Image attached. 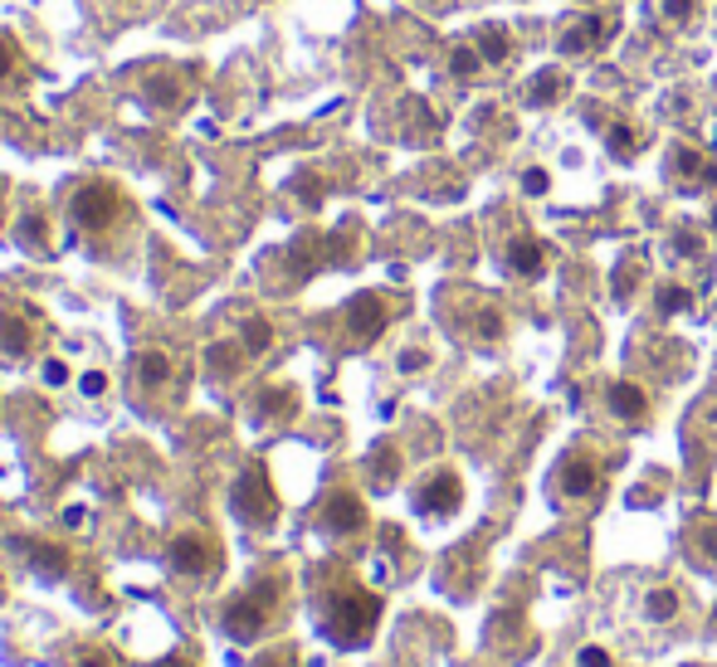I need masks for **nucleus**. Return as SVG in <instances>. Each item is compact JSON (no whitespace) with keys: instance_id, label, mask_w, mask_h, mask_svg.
Returning a JSON list of instances; mask_svg holds the SVG:
<instances>
[{"instance_id":"a211bd4d","label":"nucleus","mask_w":717,"mask_h":667,"mask_svg":"<svg viewBox=\"0 0 717 667\" xmlns=\"http://www.w3.org/2000/svg\"><path fill=\"white\" fill-rule=\"evenodd\" d=\"M507 268H513L517 278H537L547 268V248L537 244V239H513V244H507Z\"/></svg>"},{"instance_id":"b1692460","label":"nucleus","mask_w":717,"mask_h":667,"mask_svg":"<svg viewBox=\"0 0 717 667\" xmlns=\"http://www.w3.org/2000/svg\"><path fill=\"white\" fill-rule=\"evenodd\" d=\"M239 341H244L249 356H264V351L274 347V322H268V317H249L244 331H239Z\"/></svg>"},{"instance_id":"20e7f679","label":"nucleus","mask_w":717,"mask_h":667,"mask_svg":"<svg viewBox=\"0 0 717 667\" xmlns=\"http://www.w3.org/2000/svg\"><path fill=\"white\" fill-rule=\"evenodd\" d=\"M166 566H171V575L205 585V580L225 566V550L205 526H181V531H171V541H166Z\"/></svg>"},{"instance_id":"72a5a7b5","label":"nucleus","mask_w":717,"mask_h":667,"mask_svg":"<svg viewBox=\"0 0 717 667\" xmlns=\"http://www.w3.org/2000/svg\"><path fill=\"white\" fill-rule=\"evenodd\" d=\"M79 395H83V400H98V395H108V371H83L79 375Z\"/></svg>"},{"instance_id":"6e6552de","label":"nucleus","mask_w":717,"mask_h":667,"mask_svg":"<svg viewBox=\"0 0 717 667\" xmlns=\"http://www.w3.org/2000/svg\"><path fill=\"white\" fill-rule=\"evenodd\" d=\"M10 550L25 556V566L35 570L39 580H69V570H74V550L59 546V541H45V536H10Z\"/></svg>"},{"instance_id":"f3484780","label":"nucleus","mask_w":717,"mask_h":667,"mask_svg":"<svg viewBox=\"0 0 717 667\" xmlns=\"http://www.w3.org/2000/svg\"><path fill=\"white\" fill-rule=\"evenodd\" d=\"M600 39H606V20L581 15L566 25V35H557V54H586V49H596Z\"/></svg>"},{"instance_id":"39448f33","label":"nucleus","mask_w":717,"mask_h":667,"mask_svg":"<svg viewBox=\"0 0 717 667\" xmlns=\"http://www.w3.org/2000/svg\"><path fill=\"white\" fill-rule=\"evenodd\" d=\"M230 512L249 531H268L278 521V493H274V477L264 473V463L239 468V477L230 483Z\"/></svg>"},{"instance_id":"f704fd0d","label":"nucleus","mask_w":717,"mask_h":667,"mask_svg":"<svg viewBox=\"0 0 717 667\" xmlns=\"http://www.w3.org/2000/svg\"><path fill=\"white\" fill-rule=\"evenodd\" d=\"M474 331H478L483 341H498V337H503V317H498L493 307H483V312L474 317Z\"/></svg>"},{"instance_id":"cd10ccee","label":"nucleus","mask_w":717,"mask_h":667,"mask_svg":"<svg viewBox=\"0 0 717 667\" xmlns=\"http://www.w3.org/2000/svg\"><path fill=\"white\" fill-rule=\"evenodd\" d=\"M69 667H122V663H118V653H112V648H103V643H88V648L74 653V663H69Z\"/></svg>"},{"instance_id":"4be33fe9","label":"nucleus","mask_w":717,"mask_h":667,"mask_svg":"<svg viewBox=\"0 0 717 667\" xmlns=\"http://www.w3.org/2000/svg\"><path fill=\"white\" fill-rule=\"evenodd\" d=\"M561 88H566V78H561L557 69H542V74H537V78L523 88V98H527V108H547V102H552Z\"/></svg>"},{"instance_id":"a878e982","label":"nucleus","mask_w":717,"mask_h":667,"mask_svg":"<svg viewBox=\"0 0 717 667\" xmlns=\"http://www.w3.org/2000/svg\"><path fill=\"white\" fill-rule=\"evenodd\" d=\"M478 54H483V64H503L507 59V35H503V25H483L478 29Z\"/></svg>"},{"instance_id":"f257e3e1","label":"nucleus","mask_w":717,"mask_h":667,"mask_svg":"<svg viewBox=\"0 0 717 667\" xmlns=\"http://www.w3.org/2000/svg\"><path fill=\"white\" fill-rule=\"evenodd\" d=\"M59 201H64V225L74 234V244H88V248L112 244L132 225L128 191L118 181H108V175H74V181H64Z\"/></svg>"},{"instance_id":"dca6fc26","label":"nucleus","mask_w":717,"mask_h":667,"mask_svg":"<svg viewBox=\"0 0 717 667\" xmlns=\"http://www.w3.org/2000/svg\"><path fill=\"white\" fill-rule=\"evenodd\" d=\"M244 361H254V356L244 351V341H239V337H230V341H211V347H205V371H211L215 380H235Z\"/></svg>"},{"instance_id":"1a4fd4ad","label":"nucleus","mask_w":717,"mask_h":667,"mask_svg":"<svg viewBox=\"0 0 717 667\" xmlns=\"http://www.w3.org/2000/svg\"><path fill=\"white\" fill-rule=\"evenodd\" d=\"M318 526L327 531V536H357V531L367 526V502H361L357 493H347V487H337V493L322 497Z\"/></svg>"},{"instance_id":"bb28decb","label":"nucleus","mask_w":717,"mask_h":667,"mask_svg":"<svg viewBox=\"0 0 717 667\" xmlns=\"http://www.w3.org/2000/svg\"><path fill=\"white\" fill-rule=\"evenodd\" d=\"M673 614H679V590H654L649 599H644V619L669 623Z\"/></svg>"},{"instance_id":"423d86ee","label":"nucleus","mask_w":717,"mask_h":667,"mask_svg":"<svg viewBox=\"0 0 717 667\" xmlns=\"http://www.w3.org/2000/svg\"><path fill=\"white\" fill-rule=\"evenodd\" d=\"M49 341V322L35 307H0V366H29Z\"/></svg>"},{"instance_id":"473e14b6","label":"nucleus","mask_w":717,"mask_h":667,"mask_svg":"<svg viewBox=\"0 0 717 667\" xmlns=\"http://www.w3.org/2000/svg\"><path fill=\"white\" fill-rule=\"evenodd\" d=\"M39 375H45V385H49V390H64V385L74 380V371H69V361H55V356H49L45 366H39Z\"/></svg>"},{"instance_id":"ea45409f","label":"nucleus","mask_w":717,"mask_h":667,"mask_svg":"<svg viewBox=\"0 0 717 667\" xmlns=\"http://www.w3.org/2000/svg\"><path fill=\"white\" fill-rule=\"evenodd\" d=\"M581 667H610L606 648H581Z\"/></svg>"},{"instance_id":"e433bc0d","label":"nucleus","mask_w":717,"mask_h":667,"mask_svg":"<svg viewBox=\"0 0 717 667\" xmlns=\"http://www.w3.org/2000/svg\"><path fill=\"white\" fill-rule=\"evenodd\" d=\"M523 191H527V195H547V171H542V166L523 171Z\"/></svg>"},{"instance_id":"393cba45","label":"nucleus","mask_w":717,"mask_h":667,"mask_svg":"<svg viewBox=\"0 0 717 667\" xmlns=\"http://www.w3.org/2000/svg\"><path fill=\"white\" fill-rule=\"evenodd\" d=\"M371 483H377L381 487V493H386V487L391 483H396V473H401V458H396V448H391V444H381L377 448V453H371Z\"/></svg>"},{"instance_id":"f8f14e48","label":"nucleus","mask_w":717,"mask_h":667,"mask_svg":"<svg viewBox=\"0 0 717 667\" xmlns=\"http://www.w3.org/2000/svg\"><path fill=\"white\" fill-rule=\"evenodd\" d=\"M15 244H20V254H29V258H55V229H49V215L39 210V205L20 210Z\"/></svg>"},{"instance_id":"58836bf2","label":"nucleus","mask_w":717,"mask_h":667,"mask_svg":"<svg viewBox=\"0 0 717 667\" xmlns=\"http://www.w3.org/2000/svg\"><path fill=\"white\" fill-rule=\"evenodd\" d=\"M698 550H703V556H713V560H717V521H708V526L698 531Z\"/></svg>"},{"instance_id":"7ed1b4c3","label":"nucleus","mask_w":717,"mask_h":667,"mask_svg":"<svg viewBox=\"0 0 717 667\" xmlns=\"http://www.w3.org/2000/svg\"><path fill=\"white\" fill-rule=\"evenodd\" d=\"M278 614H284V575H259L225 599L220 633L230 643H259L268 629H274Z\"/></svg>"},{"instance_id":"79ce46f5","label":"nucleus","mask_w":717,"mask_h":667,"mask_svg":"<svg viewBox=\"0 0 717 667\" xmlns=\"http://www.w3.org/2000/svg\"><path fill=\"white\" fill-rule=\"evenodd\" d=\"M0 599H5V575H0Z\"/></svg>"},{"instance_id":"2eb2a0df","label":"nucleus","mask_w":717,"mask_h":667,"mask_svg":"<svg viewBox=\"0 0 717 667\" xmlns=\"http://www.w3.org/2000/svg\"><path fill=\"white\" fill-rule=\"evenodd\" d=\"M669 171L683 181V191H698V185H717V166L703 161L693 147H673L669 156Z\"/></svg>"},{"instance_id":"7c9ffc66","label":"nucleus","mask_w":717,"mask_h":667,"mask_svg":"<svg viewBox=\"0 0 717 667\" xmlns=\"http://www.w3.org/2000/svg\"><path fill=\"white\" fill-rule=\"evenodd\" d=\"M450 69H454V78H474L478 69H483V54H478V49H454Z\"/></svg>"},{"instance_id":"2f4dec72","label":"nucleus","mask_w":717,"mask_h":667,"mask_svg":"<svg viewBox=\"0 0 717 667\" xmlns=\"http://www.w3.org/2000/svg\"><path fill=\"white\" fill-rule=\"evenodd\" d=\"M669 254H679V258H698V254H703V239L693 234V229H673Z\"/></svg>"},{"instance_id":"5701e85b","label":"nucleus","mask_w":717,"mask_h":667,"mask_svg":"<svg viewBox=\"0 0 717 667\" xmlns=\"http://www.w3.org/2000/svg\"><path fill=\"white\" fill-rule=\"evenodd\" d=\"M606 147H610L616 161H630V156L640 151V132L630 128V122H610V128H606Z\"/></svg>"},{"instance_id":"c9c22d12","label":"nucleus","mask_w":717,"mask_h":667,"mask_svg":"<svg viewBox=\"0 0 717 667\" xmlns=\"http://www.w3.org/2000/svg\"><path fill=\"white\" fill-rule=\"evenodd\" d=\"M659 5H664V15L679 20V25H683V20H689L693 10H698V0H659Z\"/></svg>"},{"instance_id":"f03ea898","label":"nucleus","mask_w":717,"mask_h":667,"mask_svg":"<svg viewBox=\"0 0 717 667\" xmlns=\"http://www.w3.org/2000/svg\"><path fill=\"white\" fill-rule=\"evenodd\" d=\"M313 614H318V629L327 643H337V648H361L381 623V599L361 585V580L342 575V570H327V575L318 580Z\"/></svg>"},{"instance_id":"a19ab883","label":"nucleus","mask_w":717,"mask_h":667,"mask_svg":"<svg viewBox=\"0 0 717 667\" xmlns=\"http://www.w3.org/2000/svg\"><path fill=\"white\" fill-rule=\"evenodd\" d=\"M166 667H191V663H186V658H181V653H176V658H171V663H166Z\"/></svg>"},{"instance_id":"c756f323","label":"nucleus","mask_w":717,"mask_h":667,"mask_svg":"<svg viewBox=\"0 0 717 667\" xmlns=\"http://www.w3.org/2000/svg\"><path fill=\"white\" fill-rule=\"evenodd\" d=\"M254 667H298V653L288 643H264V653L254 658Z\"/></svg>"},{"instance_id":"aec40b11","label":"nucleus","mask_w":717,"mask_h":667,"mask_svg":"<svg viewBox=\"0 0 717 667\" xmlns=\"http://www.w3.org/2000/svg\"><path fill=\"white\" fill-rule=\"evenodd\" d=\"M610 410H616L620 420H644V390L630 380H616L610 385Z\"/></svg>"},{"instance_id":"6ab92c4d","label":"nucleus","mask_w":717,"mask_h":667,"mask_svg":"<svg viewBox=\"0 0 717 667\" xmlns=\"http://www.w3.org/2000/svg\"><path fill=\"white\" fill-rule=\"evenodd\" d=\"M596 483H600V473H596V463H586V458H571V463L561 468V493L566 497H590Z\"/></svg>"},{"instance_id":"412c9836","label":"nucleus","mask_w":717,"mask_h":667,"mask_svg":"<svg viewBox=\"0 0 717 667\" xmlns=\"http://www.w3.org/2000/svg\"><path fill=\"white\" fill-rule=\"evenodd\" d=\"M25 78V54H20L15 35L10 29H0V88H10V83Z\"/></svg>"},{"instance_id":"0eeeda50","label":"nucleus","mask_w":717,"mask_h":667,"mask_svg":"<svg viewBox=\"0 0 717 667\" xmlns=\"http://www.w3.org/2000/svg\"><path fill=\"white\" fill-rule=\"evenodd\" d=\"M142 98L162 112H176L195 98V69L191 64H147L142 69Z\"/></svg>"},{"instance_id":"9d476101","label":"nucleus","mask_w":717,"mask_h":667,"mask_svg":"<svg viewBox=\"0 0 717 667\" xmlns=\"http://www.w3.org/2000/svg\"><path fill=\"white\" fill-rule=\"evenodd\" d=\"M464 502V483L444 468V473H430L420 487H415V512L420 517H454Z\"/></svg>"},{"instance_id":"ddd939ff","label":"nucleus","mask_w":717,"mask_h":667,"mask_svg":"<svg viewBox=\"0 0 717 667\" xmlns=\"http://www.w3.org/2000/svg\"><path fill=\"white\" fill-rule=\"evenodd\" d=\"M386 317H391V312H386V302H381L377 293H357L347 302V331L361 341V347L386 331Z\"/></svg>"},{"instance_id":"9b49d317","label":"nucleus","mask_w":717,"mask_h":667,"mask_svg":"<svg viewBox=\"0 0 717 667\" xmlns=\"http://www.w3.org/2000/svg\"><path fill=\"white\" fill-rule=\"evenodd\" d=\"M171 375H176L171 351L147 347V351H138V356H132V385H138V395H162L166 385H171Z\"/></svg>"},{"instance_id":"37998d69","label":"nucleus","mask_w":717,"mask_h":667,"mask_svg":"<svg viewBox=\"0 0 717 667\" xmlns=\"http://www.w3.org/2000/svg\"><path fill=\"white\" fill-rule=\"evenodd\" d=\"M713 229H717V210H713Z\"/></svg>"},{"instance_id":"c85d7f7f","label":"nucleus","mask_w":717,"mask_h":667,"mask_svg":"<svg viewBox=\"0 0 717 667\" xmlns=\"http://www.w3.org/2000/svg\"><path fill=\"white\" fill-rule=\"evenodd\" d=\"M689 302H693L689 288H679V283H664L659 288V312H664V317H673V312H689Z\"/></svg>"},{"instance_id":"4c0bfd02","label":"nucleus","mask_w":717,"mask_h":667,"mask_svg":"<svg viewBox=\"0 0 717 667\" xmlns=\"http://www.w3.org/2000/svg\"><path fill=\"white\" fill-rule=\"evenodd\" d=\"M396 366H401L405 375H415V371H425V366H430V356H425V351H401V361H396Z\"/></svg>"},{"instance_id":"4468645a","label":"nucleus","mask_w":717,"mask_h":667,"mask_svg":"<svg viewBox=\"0 0 717 667\" xmlns=\"http://www.w3.org/2000/svg\"><path fill=\"white\" fill-rule=\"evenodd\" d=\"M294 410H298L294 385H264V390H254V400H249V420L254 424H284V420H294Z\"/></svg>"}]
</instances>
